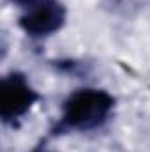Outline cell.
<instances>
[{"label": "cell", "instance_id": "1", "mask_svg": "<svg viewBox=\"0 0 150 152\" xmlns=\"http://www.w3.org/2000/svg\"><path fill=\"white\" fill-rule=\"evenodd\" d=\"M115 108V97L103 88H79L64 106L57 131H90L103 126Z\"/></svg>", "mask_w": 150, "mask_h": 152}, {"label": "cell", "instance_id": "2", "mask_svg": "<svg viewBox=\"0 0 150 152\" xmlns=\"http://www.w3.org/2000/svg\"><path fill=\"white\" fill-rule=\"evenodd\" d=\"M41 99L37 90L21 73H11L0 81V117L5 124H14L30 112Z\"/></svg>", "mask_w": 150, "mask_h": 152}, {"label": "cell", "instance_id": "3", "mask_svg": "<svg viewBox=\"0 0 150 152\" xmlns=\"http://www.w3.org/2000/svg\"><path fill=\"white\" fill-rule=\"evenodd\" d=\"M67 11L60 0H37L20 18L21 30L36 39L48 37L58 32L66 23Z\"/></svg>", "mask_w": 150, "mask_h": 152}, {"label": "cell", "instance_id": "4", "mask_svg": "<svg viewBox=\"0 0 150 152\" xmlns=\"http://www.w3.org/2000/svg\"><path fill=\"white\" fill-rule=\"evenodd\" d=\"M12 2H16V4H23V5H32V4L37 2V0H12Z\"/></svg>", "mask_w": 150, "mask_h": 152}, {"label": "cell", "instance_id": "5", "mask_svg": "<svg viewBox=\"0 0 150 152\" xmlns=\"http://www.w3.org/2000/svg\"><path fill=\"white\" fill-rule=\"evenodd\" d=\"M36 152H41V151H36Z\"/></svg>", "mask_w": 150, "mask_h": 152}]
</instances>
